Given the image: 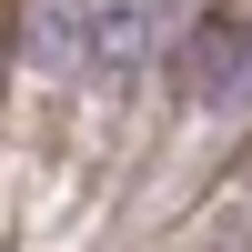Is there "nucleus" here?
<instances>
[{
    "mask_svg": "<svg viewBox=\"0 0 252 252\" xmlns=\"http://www.w3.org/2000/svg\"><path fill=\"white\" fill-rule=\"evenodd\" d=\"M242 91H252V0L192 20V40L172 51V101L182 111H232Z\"/></svg>",
    "mask_w": 252,
    "mask_h": 252,
    "instance_id": "f257e3e1",
    "label": "nucleus"
},
{
    "mask_svg": "<svg viewBox=\"0 0 252 252\" xmlns=\"http://www.w3.org/2000/svg\"><path fill=\"white\" fill-rule=\"evenodd\" d=\"M152 51V0H91V61L101 71H131Z\"/></svg>",
    "mask_w": 252,
    "mask_h": 252,
    "instance_id": "7ed1b4c3",
    "label": "nucleus"
},
{
    "mask_svg": "<svg viewBox=\"0 0 252 252\" xmlns=\"http://www.w3.org/2000/svg\"><path fill=\"white\" fill-rule=\"evenodd\" d=\"M10 51L31 71H81L91 61V0H10Z\"/></svg>",
    "mask_w": 252,
    "mask_h": 252,
    "instance_id": "f03ea898",
    "label": "nucleus"
}]
</instances>
